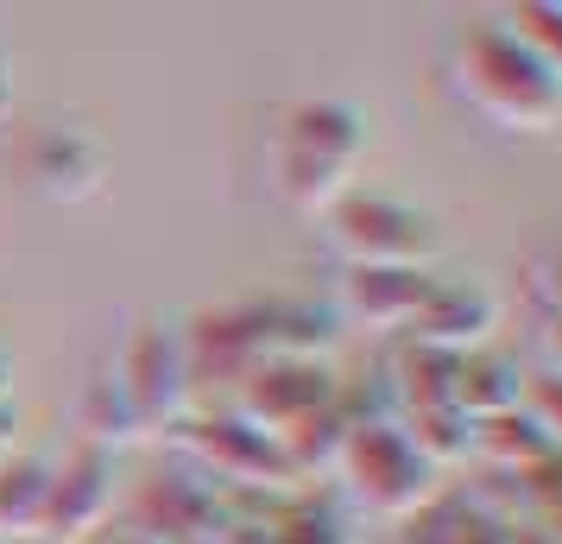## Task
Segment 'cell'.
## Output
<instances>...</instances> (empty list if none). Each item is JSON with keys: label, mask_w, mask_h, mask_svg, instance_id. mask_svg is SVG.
Returning <instances> with one entry per match:
<instances>
[{"label": "cell", "mask_w": 562, "mask_h": 544, "mask_svg": "<svg viewBox=\"0 0 562 544\" xmlns=\"http://www.w3.org/2000/svg\"><path fill=\"white\" fill-rule=\"evenodd\" d=\"M108 153L102 140L77 121H45V127L26 140V178L52 197V203H82L102 190Z\"/></svg>", "instance_id": "5"}, {"label": "cell", "mask_w": 562, "mask_h": 544, "mask_svg": "<svg viewBox=\"0 0 562 544\" xmlns=\"http://www.w3.org/2000/svg\"><path fill=\"white\" fill-rule=\"evenodd\" d=\"M506 32L550 70V77H562V0H525L506 20Z\"/></svg>", "instance_id": "13"}, {"label": "cell", "mask_w": 562, "mask_h": 544, "mask_svg": "<svg viewBox=\"0 0 562 544\" xmlns=\"http://www.w3.org/2000/svg\"><path fill=\"white\" fill-rule=\"evenodd\" d=\"M121 392L133 399L139 424H158V418H178L183 412V392H190V355H183L178 336H165L158 323H146L133 336L127 362L114 367Z\"/></svg>", "instance_id": "6"}, {"label": "cell", "mask_w": 562, "mask_h": 544, "mask_svg": "<svg viewBox=\"0 0 562 544\" xmlns=\"http://www.w3.org/2000/svg\"><path fill=\"white\" fill-rule=\"evenodd\" d=\"M45 493H52V463L13 456V463L0 468V532L32 539L45 525Z\"/></svg>", "instance_id": "10"}, {"label": "cell", "mask_w": 562, "mask_h": 544, "mask_svg": "<svg viewBox=\"0 0 562 544\" xmlns=\"http://www.w3.org/2000/svg\"><path fill=\"white\" fill-rule=\"evenodd\" d=\"M279 399H291V406H284V424H304V418L329 399V374L310 367V362H279L272 374H259V392H254L259 418L279 412Z\"/></svg>", "instance_id": "11"}, {"label": "cell", "mask_w": 562, "mask_h": 544, "mask_svg": "<svg viewBox=\"0 0 562 544\" xmlns=\"http://www.w3.org/2000/svg\"><path fill=\"white\" fill-rule=\"evenodd\" d=\"M405 437L436 468V463H449V456H461V449H474V418L461 412V406H449V399H436V406H417V431H405Z\"/></svg>", "instance_id": "12"}, {"label": "cell", "mask_w": 562, "mask_h": 544, "mask_svg": "<svg viewBox=\"0 0 562 544\" xmlns=\"http://www.w3.org/2000/svg\"><path fill=\"white\" fill-rule=\"evenodd\" d=\"M424 286H430L424 266H348V279H341V304H348L360 323L398 330V323L417 317Z\"/></svg>", "instance_id": "9"}, {"label": "cell", "mask_w": 562, "mask_h": 544, "mask_svg": "<svg viewBox=\"0 0 562 544\" xmlns=\"http://www.w3.org/2000/svg\"><path fill=\"white\" fill-rule=\"evenodd\" d=\"M367 158V114L355 102H335V96H316V102H297L279 127V153H272V171H279V197L297 209H323L329 215L341 197H355V171Z\"/></svg>", "instance_id": "1"}, {"label": "cell", "mask_w": 562, "mask_h": 544, "mask_svg": "<svg viewBox=\"0 0 562 544\" xmlns=\"http://www.w3.org/2000/svg\"><path fill=\"white\" fill-rule=\"evenodd\" d=\"M7 114H13V77H7V64H0V127H7Z\"/></svg>", "instance_id": "16"}, {"label": "cell", "mask_w": 562, "mask_h": 544, "mask_svg": "<svg viewBox=\"0 0 562 544\" xmlns=\"http://www.w3.org/2000/svg\"><path fill=\"white\" fill-rule=\"evenodd\" d=\"M493 323H499V304H493V291L474 286V279H430L424 286V304L411 317V330L424 348H442V355H468V348H481L493 336Z\"/></svg>", "instance_id": "7"}, {"label": "cell", "mask_w": 562, "mask_h": 544, "mask_svg": "<svg viewBox=\"0 0 562 544\" xmlns=\"http://www.w3.org/2000/svg\"><path fill=\"white\" fill-rule=\"evenodd\" d=\"M114 500V463L108 449H77L64 468H52V493H45V525L38 532H57V539H77V532H95Z\"/></svg>", "instance_id": "8"}, {"label": "cell", "mask_w": 562, "mask_h": 544, "mask_svg": "<svg viewBox=\"0 0 562 544\" xmlns=\"http://www.w3.org/2000/svg\"><path fill=\"white\" fill-rule=\"evenodd\" d=\"M456 77L468 89V102L486 121H499L512 133H543L562 121V77H550L518 38L506 32V20L474 26L456 52Z\"/></svg>", "instance_id": "2"}, {"label": "cell", "mask_w": 562, "mask_h": 544, "mask_svg": "<svg viewBox=\"0 0 562 544\" xmlns=\"http://www.w3.org/2000/svg\"><path fill=\"white\" fill-rule=\"evenodd\" d=\"M543 342H550V362H557V374H562V317H550V336Z\"/></svg>", "instance_id": "17"}, {"label": "cell", "mask_w": 562, "mask_h": 544, "mask_svg": "<svg viewBox=\"0 0 562 544\" xmlns=\"http://www.w3.org/2000/svg\"><path fill=\"white\" fill-rule=\"evenodd\" d=\"M7 380H13V367H7V355H0V406H7Z\"/></svg>", "instance_id": "18"}, {"label": "cell", "mask_w": 562, "mask_h": 544, "mask_svg": "<svg viewBox=\"0 0 562 544\" xmlns=\"http://www.w3.org/2000/svg\"><path fill=\"white\" fill-rule=\"evenodd\" d=\"M531 279H537V298L550 304V317H562V247H557L550 259H537Z\"/></svg>", "instance_id": "15"}, {"label": "cell", "mask_w": 562, "mask_h": 544, "mask_svg": "<svg viewBox=\"0 0 562 544\" xmlns=\"http://www.w3.org/2000/svg\"><path fill=\"white\" fill-rule=\"evenodd\" d=\"M341 468H348V481H355L360 500H373L385 513H405L417 507L424 493H430V475L436 468L411 449L405 431H392V424H360L341 437Z\"/></svg>", "instance_id": "4"}, {"label": "cell", "mask_w": 562, "mask_h": 544, "mask_svg": "<svg viewBox=\"0 0 562 544\" xmlns=\"http://www.w3.org/2000/svg\"><path fill=\"white\" fill-rule=\"evenodd\" d=\"M329 229L348 266H424L436 247V229L424 209L398 203V197H373V190L341 197L329 209Z\"/></svg>", "instance_id": "3"}, {"label": "cell", "mask_w": 562, "mask_h": 544, "mask_svg": "<svg viewBox=\"0 0 562 544\" xmlns=\"http://www.w3.org/2000/svg\"><path fill=\"white\" fill-rule=\"evenodd\" d=\"M133 544H139V539H133Z\"/></svg>", "instance_id": "20"}, {"label": "cell", "mask_w": 562, "mask_h": 544, "mask_svg": "<svg viewBox=\"0 0 562 544\" xmlns=\"http://www.w3.org/2000/svg\"><path fill=\"white\" fill-rule=\"evenodd\" d=\"M7 431H13V406H0V437H7Z\"/></svg>", "instance_id": "19"}, {"label": "cell", "mask_w": 562, "mask_h": 544, "mask_svg": "<svg viewBox=\"0 0 562 544\" xmlns=\"http://www.w3.org/2000/svg\"><path fill=\"white\" fill-rule=\"evenodd\" d=\"M531 418L543 424V437L562 443V374H543L531 387Z\"/></svg>", "instance_id": "14"}]
</instances>
